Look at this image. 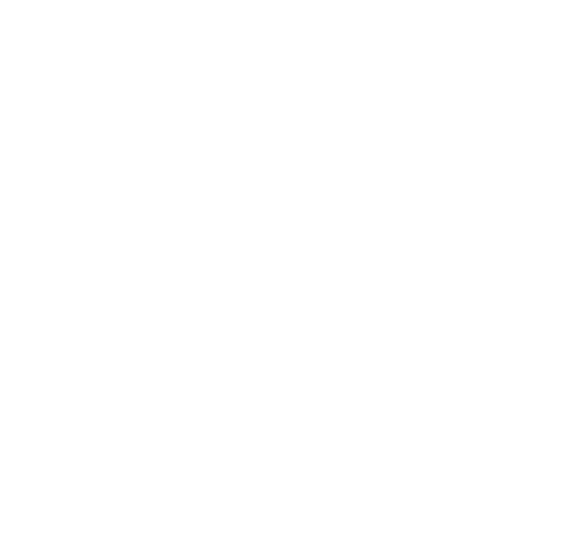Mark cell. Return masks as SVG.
Here are the masks:
<instances>
[]
</instances>
